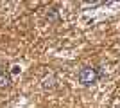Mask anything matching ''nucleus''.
I'll use <instances>...</instances> for the list:
<instances>
[{"label":"nucleus","instance_id":"obj_1","mask_svg":"<svg viewBox=\"0 0 120 108\" xmlns=\"http://www.w3.org/2000/svg\"><path fill=\"white\" fill-rule=\"evenodd\" d=\"M100 74L97 72V68H91V67H84L82 70L79 72V81L82 83V85H91V83L97 81V77H99Z\"/></svg>","mask_w":120,"mask_h":108},{"label":"nucleus","instance_id":"obj_2","mask_svg":"<svg viewBox=\"0 0 120 108\" xmlns=\"http://www.w3.org/2000/svg\"><path fill=\"white\" fill-rule=\"evenodd\" d=\"M47 20L49 22H57L59 20V13L56 9H49V13H47Z\"/></svg>","mask_w":120,"mask_h":108},{"label":"nucleus","instance_id":"obj_3","mask_svg":"<svg viewBox=\"0 0 120 108\" xmlns=\"http://www.w3.org/2000/svg\"><path fill=\"white\" fill-rule=\"evenodd\" d=\"M9 83H11V79H9V76H7V74H0V88L9 87Z\"/></svg>","mask_w":120,"mask_h":108},{"label":"nucleus","instance_id":"obj_4","mask_svg":"<svg viewBox=\"0 0 120 108\" xmlns=\"http://www.w3.org/2000/svg\"><path fill=\"white\" fill-rule=\"evenodd\" d=\"M54 76H49V77H45V79H43V88H52L54 87Z\"/></svg>","mask_w":120,"mask_h":108},{"label":"nucleus","instance_id":"obj_5","mask_svg":"<svg viewBox=\"0 0 120 108\" xmlns=\"http://www.w3.org/2000/svg\"><path fill=\"white\" fill-rule=\"evenodd\" d=\"M0 74H4V72H2V67H0Z\"/></svg>","mask_w":120,"mask_h":108}]
</instances>
